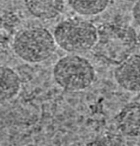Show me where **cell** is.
<instances>
[{
    "instance_id": "obj_1",
    "label": "cell",
    "mask_w": 140,
    "mask_h": 146,
    "mask_svg": "<svg viewBox=\"0 0 140 146\" xmlns=\"http://www.w3.org/2000/svg\"><path fill=\"white\" fill-rule=\"evenodd\" d=\"M53 36L60 48L69 53H82L92 50L99 38L95 25L81 18L64 20L55 26Z\"/></svg>"
},
{
    "instance_id": "obj_2",
    "label": "cell",
    "mask_w": 140,
    "mask_h": 146,
    "mask_svg": "<svg viewBox=\"0 0 140 146\" xmlns=\"http://www.w3.org/2000/svg\"><path fill=\"white\" fill-rule=\"evenodd\" d=\"M55 38L43 27L32 26L21 30L12 43L14 52L21 60L39 63L51 57L55 50Z\"/></svg>"
},
{
    "instance_id": "obj_3",
    "label": "cell",
    "mask_w": 140,
    "mask_h": 146,
    "mask_svg": "<svg viewBox=\"0 0 140 146\" xmlns=\"http://www.w3.org/2000/svg\"><path fill=\"white\" fill-rule=\"evenodd\" d=\"M53 78L60 87L68 91L87 89L95 80V70L85 58L70 54L59 59L53 67Z\"/></svg>"
},
{
    "instance_id": "obj_4",
    "label": "cell",
    "mask_w": 140,
    "mask_h": 146,
    "mask_svg": "<svg viewBox=\"0 0 140 146\" xmlns=\"http://www.w3.org/2000/svg\"><path fill=\"white\" fill-rule=\"evenodd\" d=\"M136 45V35L133 30L117 29L111 30L105 37L99 35L92 50L102 62L118 66L131 56Z\"/></svg>"
},
{
    "instance_id": "obj_5",
    "label": "cell",
    "mask_w": 140,
    "mask_h": 146,
    "mask_svg": "<svg viewBox=\"0 0 140 146\" xmlns=\"http://www.w3.org/2000/svg\"><path fill=\"white\" fill-rule=\"evenodd\" d=\"M114 78L118 84L124 90L140 92V55H131L116 66Z\"/></svg>"
},
{
    "instance_id": "obj_6",
    "label": "cell",
    "mask_w": 140,
    "mask_h": 146,
    "mask_svg": "<svg viewBox=\"0 0 140 146\" xmlns=\"http://www.w3.org/2000/svg\"><path fill=\"white\" fill-rule=\"evenodd\" d=\"M116 128L122 135L140 137V102L126 104L114 117Z\"/></svg>"
},
{
    "instance_id": "obj_7",
    "label": "cell",
    "mask_w": 140,
    "mask_h": 146,
    "mask_svg": "<svg viewBox=\"0 0 140 146\" xmlns=\"http://www.w3.org/2000/svg\"><path fill=\"white\" fill-rule=\"evenodd\" d=\"M30 14L37 19L49 20L55 18L64 9V0H24Z\"/></svg>"
},
{
    "instance_id": "obj_8",
    "label": "cell",
    "mask_w": 140,
    "mask_h": 146,
    "mask_svg": "<svg viewBox=\"0 0 140 146\" xmlns=\"http://www.w3.org/2000/svg\"><path fill=\"white\" fill-rule=\"evenodd\" d=\"M21 81L17 73L7 66L0 68V98L1 101H8L19 93Z\"/></svg>"
},
{
    "instance_id": "obj_9",
    "label": "cell",
    "mask_w": 140,
    "mask_h": 146,
    "mask_svg": "<svg viewBox=\"0 0 140 146\" xmlns=\"http://www.w3.org/2000/svg\"><path fill=\"white\" fill-rule=\"evenodd\" d=\"M70 8L83 16H94L105 11L109 0H67Z\"/></svg>"
},
{
    "instance_id": "obj_10",
    "label": "cell",
    "mask_w": 140,
    "mask_h": 146,
    "mask_svg": "<svg viewBox=\"0 0 140 146\" xmlns=\"http://www.w3.org/2000/svg\"><path fill=\"white\" fill-rule=\"evenodd\" d=\"M132 14L135 21L140 27V0H138L133 6Z\"/></svg>"
}]
</instances>
